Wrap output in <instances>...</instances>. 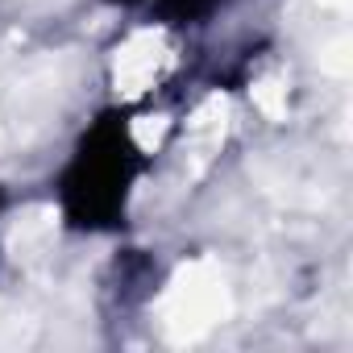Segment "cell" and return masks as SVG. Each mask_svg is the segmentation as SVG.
<instances>
[{"label": "cell", "mask_w": 353, "mask_h": 353, "mask_svg": "<svg viewBox=\"0 0 353 353\" xmlns=\"http://www.w3.org/2000/svg\"><path fill=\"white\" fill-rule=\"evenodd\" d=\"M145 170V154L133 137V121L125 108L96 112L75 137L63 170H59V212L75 233H112L125 225L137 179Z\"/></svg>", "instance_id": "obj_1"}, {"label": "cell", "mask_w": 353, "mask_h": 353, "mask_svg": "<svg viewBox=\"0 0 353 353\" xmlns=\"http://www.w3.org/2000/svg\"><path fill=\"white\" fill-rule=\"evenodd\" d=\"M0 216H5V188H0Z\"/></svg>", "instance_id": "obj_4"}, {"label": "cell", "mask_w": 353, "mask_h": 353, "mask_svg": "<svg viewBox=\"0 0 353 353\" xmlns=\"http://www.w3.org/2000/svg\"><path fill=\"white\" fill-rule=\"evenodd\" d=\"M108 5H121V9H137V5H154V0H108Z\"/></svg>", "instance_id": "obj_3"}, {"label": "cell", "mask_w": 353, "mask_h": 353, "mask_svg": "<svg viewBox=\"0 0 353 353\" xmlns=\"http://www.w3.org/2000/svg\"><path fill=\"white\" fill-rule=\"evenodd\" d=\"M229 0H154V13L170 26H200L212 13H221Z\"/></svg>", "instance_id": "obj_2"}]
</instances>
